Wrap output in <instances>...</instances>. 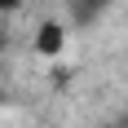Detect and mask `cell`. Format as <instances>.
I'll return each mask as SVG.
<instances>
[{
  "mask_svg": "<svg viewBox=\"0 0 128 128\" xmlns=\"http://www.w3.org/2000/svg\"><path fill=\"white\" fill-rule=\"evenodd\" d=\"M110 4H115V0H66V26H75V31L97 26L106 13H110Z\"/></svg>",
  "mask_w": 128,
  "mask_h": 128,
  "instance_id": "6da1fadb",
  "label": "cell"
},
{
  "mask_svg": "<svg viewBox=\"0 0 128 128\" xmlns=\"http://www.w3.org/2000/svg\"><path fill=\"white\" fill-rule=\"evenodd\" d=\"M66 44V22H40L36 26V53L53 58V53H62Z\"/></svg>",
  "mask_w": 128,
  "mask_h": 128,
  "instance_id": "7a4b0ae2",
  "label": "cell"
},
{
  "mask_svg": "<svg viewBox=\"0 0 128 128\" xmlns=\"http://www.w3.org/2000/svg\"><path fill=\"white\" fill-rule=\"evenodd\" d=\"M22 0H0V13H9V9H18Z\"/></svg>",
  "mask_w": 128,
  "mask_h": 128,
  "instance_id": "3957f363",
  "label": "cell"
},
{
  "mask_svg": "<svg viewBox=\"0 0 128 128\" xmlns=\"http://www.w3.org/2000/svg\"><path fill=\"white\" fill-rule=\"evenodd\" d=\"M106 128H128V124H106Z\"/></svg>",
  "mask_w": 128,
  "mask_h": 128,
  "instance_id": "277c9868",
  "label": "cell"
}]
</instances>
